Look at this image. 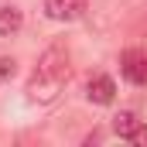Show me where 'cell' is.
Returning a JSON list of instances; mask_svg holds the SVG:
<instances>
[{
    "label": "cell",
    "mask_w": 147,
    "mask_h": 147,
    "mask_svg": "<svg viewBox=\"0 0 147 147\" xmlns=\"http://www.w3.org/2000/svg\"><path fill=\"white\" fill-rule=\"evenodd\" d=\"M86 99L96 103V106H110L113 99H116V86H113V79L103 75V72L89 75V82H86Z\"/></svg>",
    "instance_id": "obj_2"
},
{
    "label": "cell",
    "mask_w": 147,
    "mask_h": 147,
    "mask_svg": "<svg viewBox=\"0 0 147 147\" xmlns=\"http://www.w3.org/2000/svg\"><path fill=\"white\" fill-rule=\"evenodd\" d=\"M24 28V14L17 7H0V38H10Z\"/></svg>",
    "instance_id": "obj_5"
},
{
    "label": "cell",
    "mask_w": 147,
    "mask_h": 147,
    "mask_svg": "<svg viewBox=\"0 0 147 147\" xmlns=\"http://www.w3.org/2000/svg\"><path fill=\"white\" fill-rule=\"evenodd\" d=\"M123 75L137 86H147V48H130L123 55Z\"/></svg>",
    "instance_id": "obj_3"
},
{
    "label": "cell",
    "mask_w": 147,
    "mask_h": 147,
    "mask_svg": "<svg viewBox=\"0 0 147 147\" xmlns=\"http://www.w3.org/2000/svg\"><path fill=\"white\" fill-rule=\"evenodd\" d=\"M137 123H140L137 113H130V110H120L116 116H113V130H116V137H123V140L137 130Z\"/></svg>",
    "instance_id": "obj_6"
},
{
    "label": "cell",
    "mask_w": 147,
    "mask_h": 147,
    "mask_svg": "<svg viewBox=\"0 0 147 147\" xmlns=\"http://www.w3.org/2000/svg\"><path fill=\"white\" fill-rule=\"evenodd\" d=\"M45 14L51 21H79L86 14V0H45Z\"/></svg>",
    "instance_id": "obj_4"
},
{
    "label": "cell",
    "mask_w": 147,
    "mask_h": 147,
    "mask_svg": "<svg viewBox=\"0 0 147 147\" xmlns=\"http://www.w3.org/2000/svg\"><path fill=\"white\" fill-rule=\"evenodd\" d=\"M69 75H72L69 45L65 41H55V45H48L41 51V58H38L34 72L28 79V86H24V92H28L31 103H51L62 92V86L69 82Z\"/></svg>",
    "instance_id": "obj_1"
},
{
    "label": "cell",
    "mask_w": 147,
    "mask_h": 147,
    "mask_svg": "<svg viewBox=\"0 0 147 147\" xmlns=\"http://www.w3.org/2000/svg\"><path fill=\"white\" fill-rule=\"evenodd\" d=\"M127 144H137V147H147V123H137V130L127 137Z\"/></svg>",
    "instance_id": "obj_8"
},
{
    "label": "cell",
    "mask_w": 147,
    "mask_h": 147,
    "mask_svg": "<svg viewBox=\"0 0 147 147\" xmlns=\"http://www.w3.org/2000/svg\"><path fill=\"white\" fill-rule=\"evenodd\" d=\"M14 72H17V62L14 58H0V82H10Z\"/></svg>",
    "instance_id": "obj_7"
}]
</instances>
